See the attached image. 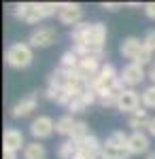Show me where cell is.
I'll use <instances>...</instances> for the list:
<instances>
[{
	"instance_id": "6da1fadb",
	"label": "cell",
	"mask_w": 155,
	"mask_h": 159,
	"mask_svg": "<svg viewBox=\"0 0 155 159\" xmlns=\"http://www.w3.org/2000/svg\"><path fill=\"white\" fill-rule=\"evenodd\" d=\"M32 60H34V53H32V47L28 43H13L7 49V64L15 70L28 68L32 64Z\"/></svg>"
},
{
	"instance_id": "7a4b0ae2",
	"label": "cell",
	"mask_w": 155,
	"mask_h": 159,
	"mask_svg": "<svg viewBox=\"0 0 155 159\" xmlns=\"http://www.w3.org/2000/svg\"><path fill=\"white\" fill-rule=\"evenodd\" d=\"M58 19H60L64 25H79L81 19H83V9L81 4L77 2H62L60 4V11H58Z\"/></svg>"
},
{
	"instance_id": "3957f363",
	"label": "cell",
	"mask_w": 155,
	"mask_h": 159,
	"mask_svg": "<svg viewBox=\"0 0 155 159\" xmlns=\"http://www.w3.org/2000/svg\"><path fill=\"white\" fill-rule=\"evenodd\" d=\"M13 13H15L17 19H21V21H26V24H38L40 19H45L43 13H40V7L34 4V2L15 4V7H13Z\"/></svg>"
},
{
	"instance_id": "277c9868",
	"label": "cell",
	"mask_w": 155,
	"mask_h": 159,
	"mask_svg": "<svg viewBox=\"0 0 155 159\" xmlns=\"http://www.w3.org/2000/svg\"><path fill=\"white\" fill-rule=\"evenodd\" d=\"M55 38H58V34H55L53 28H36V30H32V34L28 38V45L34 47V49H47L55 43Z\"/></svg>"
},
{
	"instance_id": "5b68a950",
	"label": "cell",
	"mask_w": 155,
	"mask_h": 159,
	"mask_svg": "<svg viewBox=\"0 0 155 159\" xmlns=\"http://www.w3.org/2000/svg\"><path fill=\"white\" fill-rule=\"evenodd\" d=\"M119 76H121V81H123V85L128 87V89H132V87L140 85L144 79H147V72H144L143 66H138V64L130 61V64L123 66V70L119 72Z\"/></svg>"
},
{
	"instance_id": "8992f818",
	"label": "cell",
	"mask_w": 155,
	"mask_h": 159,
	"mask_svg": "<svg viewBox=\"0 0 155 159\" xmlns=\"http://www.w3.org/2000/svg\"><path fill=\"white\" fill-rule=\"evenodd\" d=\"M53 132H55V121L51 117H47V115H40V117H36L34 121L30 123V134L34 136V140L49 138Z\"/></svg>"
},
{
	"instance_id": "52a82bcc",
	"label": "cell",
	"mask_w": 155,
	"mask_h": 159,
	"mask_svg": "<svg viewBox=\"0 0 155 159\" xmlns=\"http://www.w3.org/2000/svg\"><path fill=\"white\" fill-rule=\"evenodd\" d=\"M26 148V138H24V132H19L17 127H9L4 129L2 134V151H24Z\"/></svg>"
},
{
	"instance_id": "ba28073f",
	"label": "cell",
	"mask_w": 155,
	"mask_h": 159,
	"mask_svg": "<svg viewBox=\"0 0 155 159\" xmlns=\"http://www.w3.org/2000/svg\"><path fill=\"white\" fill-rule=\"evenodd\" d=\"M36 104H38V96L36 93H30V96H26V98H21L15 106H13L11 115L15 117V119H21V117H28V115H32L36 110Z\"/></svg>"
},
{
	"instance_id": "9c48e42d",
	"label": "cell",
	"mask_w": 155,
	"mask_h": 159,
	"mask_svg": "<svg viewBox=\"0 0 155 159\" xmlns=\"http://www.w3.org/2000/svg\"><path fill=\"white\" fill-rule=\"evenodd\" d=\"M151 147V140L144 132H132L130 134V142H128V151L132 155H143L147 153Z\"/></svg>"
},
{
	"instance_id": "30bf717a",
	"label": "cell",
	"mask_w": 155,
	"mask_h": 159,
	"mask_svg": "<svg viewBox=\"0 0 155 159\" xmlns=\"http://www.w3.org/2000/svg\"><path fill=\"white\" fill-rule=\"evenodd\" d=\"M140 108V96L134 91V89H125L119 96V104H117V110L121 112H134V110Z\"/></svg>"
},
{
	"instance_id": "8fae6325",
	"label": "cell",
	"mask_w": 155,
	"mask_h": 159,
	"mask_svg": "<svg viewBox=\"0 0 155 159\" xmlns=\"http://www.w3.org/2000/svg\"><path fill=\"white\" fill-rule=\"evenodd\" d=\"M143 47H144V43L140 40V38H136V36H128L123 43H121V47H119V51H121V55L125 57V60H136L138 57V53L143 51Z\"/></svg>"
},
{
	"instance_id": "7c38bea8",
	"label": "cell",
	"mask_w": 155,
	"mask_h": 159,
	"mask_svg": "<svg viewBox=\"0 0 155 159\" xmlns=\"http://www.w3.org/2000/svg\"><path fill=\"white\" fill-rule=\"evenodd\" d=\"M100 68H102V64H100L98 60L83 57V60L79 61V68H77L74 72L79 74V76H83V79H87V81H92V79H96V76H98Z\"/></svg>"
},
{
	"instance_id": "4fadbf2b",
	"label": "cell",
	"mask_w": 155,
	"mask_h": 159,
	"mask_svg": "<svg viewBox=\"0 0 155 159\" xmlns=\"http://www.w3.org/2000/svg\"><path fill=\"white\" fill-rule=\"evenodd\" d=\"M89 32H92V24L81 21L79 25H74L70 32L72 47H81V45H89Z\"/></svg>"
},
{
	"instance_id": "5bb4252c",
	"label": "cell",
	"mask_w": 155,
	"mask_h": 159,
	"mask_svg": "<svg viewBox=\"0 0 155 159\" xmlns=\"http://www.w3.org/2000/svg\"><path fill=\"white\" fill-rule=\"evenodd\" d=\"M149 123H151V117H149V112H147L144 108L134 110L130 117H128V125H130L134 132H143V127L147 129V127H149Z\"/></svg>"
},
{
	"instance_id": "9a60e30c",
	"label": "cell",
	"mask_w": 155,
	"mask_h": 159,
	"mask_svg": "<svg viewBox=\"0 0 155 159\" xmlns=\"http://www.w3.org/2000/svg\"><path fill=\"white\" fill-rule=\"evenodd\" d=\"M132 153L128 148L121 147H113V144H102V153H100V159H130Z\"/></svg>"
},
{
	"instance_id": "2e32d148",
	"label": "cell",
	"mask_w": 155,
	"mask_h": 159,
	"mask_svg": "<svg viewBox=\"0 0 155 159\" xmlns=\"http://www.w3.org/2000/svg\"><path fill=\"white\" fill-rule=\"evenodd\" d=\"M21 155H24V159H47V148L43 147L38 140H32V142L26 144Z\"/></svg>"
},
{
	"instance_id": "e0dca14e",
	"label": "cell",
	"mask_w": 155,
	"mask_h": 159,
	"mask_svg": "<svg viewBox=\"0 0 155 159\" xmlns=\"http://www.w3.org/2000/svg\"><path fill=\"white\" fill-rule=\"evenodd\" d=\"M104 40H106V25L102 24V21H96V24H92V32H89V45L104 47Z\"/></svg>"
},
{
	"instance_id": "ac0fdd59",
	"label": "cell",
	"mask_w": 155,
	"mask_h": 159,
	"mask_svg": "<svg viewBox=\"0 0 155 159\" xmlns=\"http://www.w3.org/2000/svg\"><path fill=\"white\" fill-rule=\"evenodd\" d=\"M79 151H81L79 142L72 140V138H68V140H64V142L60 144V148H58V157L60 159H74Z\"/></svg>"
},
{
	"instance_id": "d6986e66",
	"label": "cell",
	"mask_w": 155,
	"mask_h": 159,
	"mask_svg": "<svg viewBox=\"0 0 155 159\" xmlns=\"http://www.w3.org/2000/svg\"><path fill=\"white\" fill-rule=\"evenodd\" d=\"M102 144H104V142H100V140H98V136H94V134H89L87 138H83V140L79 142L81 151H87V153L98 155V157H100V153H102Z\"/></svg>"
},
{
	"instance_id": "ffe728a7",
	"label": "cell",
	"mask_w": 155,
	"mask_h": 159,
	"mask_svg": "<svg viewBox=\"0 0 155 159\" xmlns=\"http://www.w3.org/2000/svg\"><path fill=\"white\" fill-rule=\"evenodd\" d=\"M79 61H81V57H79V55H77L72 49H68V51H64V53H62L60 68L68 70V72H74V70L79 68Z\"/></svg>"
},
{
	"instance_id": "44dd1931",
	"label": "cell",
	"mask_w": 155,
	"mask_h": 159,
	"mask_svg": "<svg viewBox=\"0 0 155 159\" xmlns=\"http://www.w3.org/2000/svg\"><path fill=\"white\" fill-rule=\"evenodd\" d=\"M74 123H77V121L72 119V115H64V117H60V119L55 121V134H60V136H68V138H70Z\"/></svg>"
},
{
	"instance_id": "7402d4cb",
	"label": "cell",
	"mask_w": 155,
	"mask_h": 159,
	"mask_svg": "<svg viewBox=\"0 0 155 159\" xmlns=\"http://www.w3.org/2000/svg\"><path fill=\"white\" fill-rule=\"evenodd\" d=\"M128 142H130V136L125 134L123 129H115V132H110V136L106 138V144L121 147V148H128Z\"/></svg>"
},
{
	"instance_id": "603a6c76",
	"label": "cell",
	"mask_w": 155,
	"mask_h": 159,
	"mask_svg": "<svg viewBox=\"0 0 155 159\" xmlns=\"http://www.w3.org/2000/svg\"><path fill=\"white\" fill-rule=\"evenodd\" d=\"M89 134H92V132H89L87 123H85V121H77V123H74V127H72L70 138H72V140H77V142H81V140H83V138H87Z\"/></svg>"
},
{
	"instance_id": "cb8c5ba5",
	"label": "cell",
	"mask_w": 155,
	"mask_h": 159,
	"mask_svg": "<svg viewBox=\"0 0 155 159\" xmlns=\"http://www.w3.org/2000/svg\"><path fill=\"white\" fill-rule=\"evenodd\" d=\"M87 106H89V104H87V100L83 98V93H77V96L70 100V104H68L66 108L74 115V112H85V108H87Z\"/></svg>"
},
{
	"instance_id": "d4e9b609",
	"label": "cell",
	"mask_w": 155,
	"mask_h": 159,
	"mask_svg": "<svg viewBox=\"0 0 155 159\" xmlns=\"http://www.w3.org/2000/svg\"><path fill=\"white\" fill-rule=\"evenodd\" d=\"M140 102L143 108H155V85L144 87V91L140 93Z\"/></svg>"
},
{
	"instance_id": "484cf974",
	"label": "cell",
	"mask_w": 155,
	"mask_h": 159,
	"mask_svg": "<svg viewBox=\"0 0 155 159\" xmlns=\"http://www.w3.org/2000/svg\"><path fill=\"white\" fill-rule=\"evenodd\" d=\"M153 51L151 49H147V47H143V51H140V53H138V57H136V60H134V64H138V66H151V64H153Z\"/></svg>"
},
{
	"instance_id": "4316f807",
	"label": "cell",
	"mask_w": 155,
	"mask_h": 159,
	"mask_svg": "<svg viewBox=\"0 0 155 159\" xmlns=\"http://www.w3.org/2000/svg\"><path fill=\"white\" fill-rule=\"evenodd\" d=\"M38 7H40L43 17H51V15H55L60 11V4H55V2H38Z\"/></svg>"
},
{
	"instance_id": "83f0119b",
	"label": "cell",
	"mask_w": 155,
	"mask_h": 159,
	"mask_svg": "<svg viewBox=\"0 0 155 159\" xmlns=\"http://www.w3.org/2000/svg\"><path fill=\"white\" fill-rule=\"evenodd\" d=\"M143 43H144L147 49L155 51V30H149V32H147V36L143 38Z\"/></svg>"
},
{
	"instance_id": "f1b7e54d",
	"label": "cell",
	"mask_w": 155,
	"mask_h": 159,
	"mask_svg": "<svg viewBox=\"0 0 155 159\" xmlns=\"http://www.w3.org/2000/svg\"><path fill=\"white\" fill-rule=\"evenodd\" d=\"M102 9H104V11L115 13V11H119V9H123V4H121V2H104V4H102Z\"/></svg>"
},
{
	"instance_id": "f546056e",
	"label": "cell",
	"mask_w": 155,
	"mask_h": 159,
	"mask_svg": "<svg viewBox=\"0 0 155 159\" xmlns=\"http://www.w3.org/2000/svg\"><path fill=\"white\" fill-rule=\"evenodd\" d=\"M144 15L149 19H155V2H147L144 4Z\"/></svg>"
},
{
	"instance_id": "4dcf8cb0",
	"label": "cell",
	"mask_w": 155,
	"mask_h": 159,
	"mask_svg": "<svg viewBox=\"0 0 155 159\" xmlns=\"http://www.w3.org/2000/svg\"><path fill=\"white\" fill-rule=\"evenodd\" d=\"M74 159H100V157H98V155H92V153H87V151H79Z\"/></svg>"
},
{
	"instance_id": "1f68e13d",
	"label": "cell",
	"mask_w": 155,
	"mask_h": 159,
	"mask_svg": "<svg viewBox=\"0 0 155 159\" xmlns=\"http://www.w3.org/2000/svg\"><path fill=\"white\" fill-rule=\"evenodd\" d=\"M147 79H151V83L155 85V61L149 66V70H147Z\"/></svg>"
},
{
	"instance_id": "d6a6232c",
	"label": "cell",
	"mask_w": 155,
	"mask_h": 159,
	"mask_svg": "<svg viewBox=\"0 0 155 159\" xmlns=\"http://www.w3.org/2000/svg\"><path fill=\"white\" fill-rule=\"evenodd\" d=\"M147 132H149V136H153V138H155V117H151V123H149Z\"/></svg>"
},
{
	"instance_id": "836d02e7",
	"label": "cell",
	"mask_w": 155,
	"mask_h": 159,
	"mask_svg": "<svg viewBox=\"0 0 155 159\" xmlns=\"http://www.w3.org/2000/svg\"><path fill=\"white\" fill-rule=\"evenodd\" d=\"M2 159H17V153H13V151H2Z\"/></svg>"
},
{
	"instance_id": "e575fe53",
	"label": "cell",
	"mask_w": 155,
	"mask_h": 159,
	"mask_svg": "<svg viewBox=\"0 0 155 159\" xmlns=\"http://www.w3.org/2000/svg\"><path fill=\"white\" fill-rule=\"evenodd\" d=\"M147 159H155V151H151V153L147 155Z\"/></svg>"
}]
</instances>
